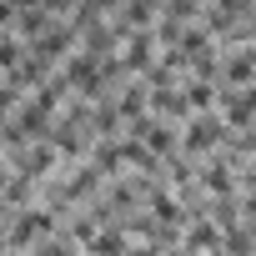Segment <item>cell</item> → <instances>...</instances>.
<instances>
[{
  "instance_id": "obj_1",
  "label": "cell",
  "mask_w": 256,
  "mask_h": 256,
  "mask_svg": "<svg viewBox=\"0 0 256 256\" xmlns=\"http://www.w3.org/2000/svg\"><path fill=\"white\" fill-rule=\"evenodd\" d=\"M186 100H191V106H211V86H191Z\"/></svg>"
}]
</instances>
